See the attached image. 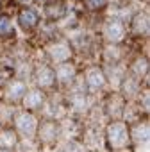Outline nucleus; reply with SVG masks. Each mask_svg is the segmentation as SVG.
Masks as SVG:
<instances>
[{
    "instance_id": "nucleus-1",
    "label": "nucleus",
    "mask_w": 150,
    "mask_h": 152,
    "mask_svg": "<svg viewBox=\"0 0 150 152\" xmlns=\"http://www.w3.org/2000/svg\"><path fill=\"white\" fill-rule=\"evenodd\" d=\"M63 99H64V104H66L68 111H71L77 116H86L93 109V106H91L93 97L86 91L81 79H77L70 88H66V93H64Z\"/></svg>"
},
{
    "instance_id": "nucleus-2",
    "label": "nucleus",
    "mask_w": 150,
    "mask_h": 152,
    "mask_svg": "<svg viewBox=\"0 0 150 152\" xmlns=\"http://www.w3.org/2000/svg\"><path fill=\"white\" fill-rule=\"evenodd\" d=\"M104 143L111 152H120L130 147L129 124L123 120H109L104 127Z\"/></svg>"
},
{
    "instance_id": "nucleus-3",
    "label": "nucleus",
    "mask_w": 150,
    "mask_h": 152,
    "mask_svg": "<svg viewBox=\"0 0 150 152\" xmlns=\"http://www.w3.org/2000/svg\"><path fill=\"white\" fill-rule=\"evenodd\" d=\"M38 124H39V118H38L36 113L25 111V109L20 107V109H15L9 125L15 129V132L18 134L20 141H34Z\"/></svg>"
},
{
    "instance_id": "nucleus-4",
    "label": "nucleus",
    "mask_w": 150,
    "mask_h": 152,
    "mask_svg": "<svg viewBox=\"0 0 150 152\" xmlns=\"http://www.w3.org/2000/svg\"><path fill=\"white\" fill-rule=\"evenodd\" d=\"M34 140L43 147H55L61 141V125H59V122L41 118L39 124H38Z\"/></svg>"
},
{
    "instance_id": "nucleus-5",
    "label": "nucleus",
    "mask_w": 150,
    "mask_h": 152,
    "mask_svg": "<svg viewBox=\"0 0 150 152\" xmlns=\"http://www.w3.org/2000/svg\"><path fill=\"white\" fill-rule=\"evenodd\" d=\"M81 81H82V86L86 88V91L91 97L98 95L107 86V81H106V75H104L102 66H90V68H86V72L81 77Z\"/></svg>"
},
{
    "instance_id": "nucleus-6",
    "label": "nucleus",
    "mask_w": 150,
    "mask_h": 152,
    "mask_svg": "<svg viewBox=\"0 0 150 152\" xmlns=\"http://www.w3.org/2000/svg\"><path fill=\"white\" fill-rule=\"evenodd\" d=\"M2 90H4V97H2L4 104L20 106L25 91L29 90V83H27V79H22V77H11Z\"/></svg>"
},
{
    "instance_id": "nucleus-7",
    "label": "nucleus",
    "mask_w": 150,
    "mask_h": 152,
    "mask_svg": "<svg viewBox=\"0 0 150 152\" xmlns=\"http://www.w3.org/2000/svg\"><path fill=\"white\" fill-rule=\"evenodd\" d=\"M32 81H34V86L43 90L45 93H50L54 91L57 86H55V75H54V66L50 64H38L34 70H32Z\"/></svg>"
},
{
    "instance_id": "nucleus-8",
    "label": "nucleus",
    "mask_w": 150,
    "mask_h": 152,
    "mask_svg": "<svg viewBox=\"0 0 150 152\" xmlns=\"http://www.w3.org/2000/svg\"><path fill=\"white\" fill-rule=\"evenodd\" d=\"M125 106H127V100L122 97V93L120 91H113L104 100V116L107 120H122Z\"/></svg>"
},
{
    "instance_id": "nucleus-9",
    "label": "nucleus",
    "mask_w": 150,
    "mask_h": 152,
    "mask_svg": "<svg viewBox=\"0 0 150 152\" xmlns=\"http://www.w3.org/2000/svg\"><path fill=\"white\" fill-rule=\"evenodd\" d=\"M41 116L47 118V120H55V122H61L63 118L68 116V107L64 104V99L63 97H47V102L45 106L41 107Z\"/></svg>"
},
{
    "instance_id": "nucleus-10",
    "label": "nucleus",
    "mask_w": 150,
    "mask_h": 152,
    "mask_svg": "<svg viewBox=\"0 0 150 152\" xmlns=\"http://www.w3.org/2000/svg\"><path fill=\"white\" fill-rule=\"evenodd\" d=\"M54 75H55V86L66 90L70 88L75 81L79 79V73H77V68L73 66V63L66 61V63H59L54 66Z\"/></svg>"
},
{
    "instance_id": "nucleus-11",
    "label": "nucleus",
    "mask_w": 150,
    "mask_h": 152,
    "mask_svg": "<svg viewBox=\"0 0 150 152\" xmlns=\"http://www.w3.org/2000/svg\"><path fill=\"white\" fill-rule=\"evenodd\" d=\"M47 97H48V93H45L43 90L32 86V88H29V90L25 91V95H23L20 106H22V109H25V111L39 113L41 107H43L45 102H47Z\"/></svg>"
},
{
    "instance_id": "nucleus-12",
    "label": "nucleus",
    "mask_w": 150,
    "mask_h": 152,
    "mask_svg": "<svg viewBox=\"0 0 150 152\" xmlns=\"http://www.w3.org/2000/svg\"><path fill=\"white\" fill-rule=\"evenodd\" d=\"M47 57L50 59V63L55 66L59 63H66L70 61L71 57V45L68 41H52L48 47H47Z\"/></svg>"
},
{
    "instance_id": "nucleus-13",
    "label": "nucleus",
    "mask_w": 150,
    "mask_h": 152,
    "mask_svg": "<svg viewBox=\"0 0 150 152\" xmlns=\"http://www.w3.org/2000/svg\"><path fill=\"white\" fill-rule=\"evenodd\" d=\"M102 34H104V39L107 43L116 45V43L123 41V38H125V23L122 20H118V18H111V20H107L104 23Z\"/></svg>"
},
{
    "instance_id": "nucleus-14",
    "label": "nucleus",
    "mask_w": 150,
    "mask_h": 152,
    "mask_svg": "<svg viewBox=\"0 0 150 152\" xmlns=\"http://www.w3.org/2000/svg\"><path fill=\"white\" fill-rule=\"evenodd\" d=\"M129 134H130V145H143L148 141L150 134V124L146 118H139L129 124Z\"/></svg>"
},
{
    "instance_id": "nucleus-15",
    "label": "nucleus",
    "mask_w": 150,
    "mask_h": 152,
    "mask_svg": "<svg viewBox=\"0 0 150 152\" xmlns=\"http://www.w3.org/2000/svg\"><path fill=\"white\" fill-rule=\"evenodd\" d=\"M118 91L122 93V97L127 100V102H132L136 100L139 95H141V79L134 77V75H130L129 72L125 73V77L118 88Z\"/></svg>"
},
{
    "instance_id": "nucleus-16",
    "label": "nucleus",
    "mask_w": 150,
    "mask_h": 152,
    "mask_svg": "<svg viewBox=\"0 0 150 152\" xmlns=\"http://www.w3.org/2000/svg\"><path fill=\"white\" fill-rule=\"evenodd\" d=\"M102 70H104L107 84L113 86L118 91V88H120V84H122V81L125 77V73H127V66L122 64V63H107Z\"/></svg>"
},
{
    "instance_id": "nucleus-17",
    "label": "nucleus",
    "mask_w": 150,
    "mask_h": 152,
    "mask_svg": "<svg viewBox=\"0 0 150 152\" xmlns=\"http://www.w3.org/2000/svg\"><path fill=\"white\" fill-rule=\"evenodd\" d=\"M20 145V138L11 125L0 127V150H16Z\"/></svg>"
},
{
    "instance_id": "nucleus-18",
    "label": "nucleus",
    "mask_w": 150,
    "mask_h": 152,
    "mask_svg": "<svg viewBox=\"0 0 150 152\" xmlns=\"http://www.w3.org/2000/svg\"><path fill=\"white\" fill-rule=\"evenodd\" d=\"M18 23H20V27H22L23 31H32V29H36L38 23H39V15H38L32 7H25V9H22L20 15H18Z\"/></svg>"
},
{
    "instance_id": "nucleus-19",
    "label": "nucleus",
    "mask_w": 150,
    "mask_h": 152,
    "mask_svg": "<svg viewBox=\"0 0 150 152\" xmlns=\"http://www.w3.org/2000/svg\"><path fill=\"white\" fill-rule=\"evenodd\" d=\"M127 72H129L130 75H134V77H138V79L146 77V73H148V61H146V57H138V59H134V61L130 63V66L127 68Z\"/></svg>"
},
{
    "instance_id": "nucleus-20",
    "label": "nucleus",
    "mask_w": 150,
    "mask_h": 152,
    "mask_svg": "<svg viewBox=\"0 0 150 152\" xmlns=\"http://www.w3.org/2000/svg\"><path fill=\"white\" fill-rule=\"evenodd\" d=\"M132 32L136 36H146V32H148V16L145 13H138L132 18Z\"/></svg>"
},
{
    "instance_id": "nucleus-21",
    "label": "nucleus",
    "mask_w": 150,
    "mask_h": 152,
    "mask_svg": "<svg viewBox=\"0 0 150 152\" xmlns=\"http://www.w3.org/2000/svg\"><path fill=\"white\" fill-rule=\"evenodd\" d=\"M15 36V27L7 16H0V39Z\"/></svg>"
},
{
    "instance_id": "nucleus-22",
    "label": "nucleus",
    "mask_w": 150,
    "mask_h": 152,
    "mask_svg": "<svg viewBox=\"0 0 150 152\" xmlns=\"http://www.w3.org/2000/svg\"><path fill=\"white\" fill-rule=\"evenodd\" d=\"M86 2V7L91 9V11H98V9H104L107 0H84Z\"/></svg>"
},
{
    "instance_id": "nucleus-23",
    "label": "nucleus",
    "mask_w": 150,
    "mask_h": 152,
    "mask_svg": "<svg viewBox=\"0 0 150 152\" xmlns=\"http://www.w3.org/2000/svg\"><path fill=\"white\" fill-rule=\"evenodd\" d=\"M9 79H11V72L6 70V68H0V90H2V88L7 84Z\"/></svg>"
},
{
    "instance_id": "nucleus-24",
    "label": "nucleus",
    "mask_w": 150,
    "mask_h": 152,
    "mask_svg": "<svg viewBox=\"0 0 150 152\" xmlns=\"http://www.w3.org/2000/svg\"><path fill=\"white\" fill-rule=\"evenodd\" d=\"M2 106H4V102H2V100H0V111H2Z\"/></svg>"
},
{
    "instance_id": "nucleus-25",
    "label": "nucleus",
    "mask_w": 150,
    "mask_h": 152,
    "mask_svg": "<svg viewBox=\"0 0 150 152\" xmlns=\"http://www.w3.org/2000/svg\"><path fill=\"white\" fill-rule=\"evenodd\" d=\"M0 152H13V150H0Z\"/></svg>"
}]
</instances>
